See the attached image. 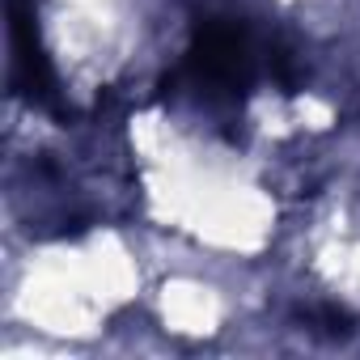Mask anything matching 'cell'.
<instances>
[{"instance_id": "cell-1", "label": "cell", "mask_w": 360, "mask_h": 360, "mask_svg": "<svg viewBox=\"0 0 360 360\" xmlns=\"http://www.w3.org/2000/svg\"><path fill=\"white\" fill-rule=\"evenodd\" d=\"M9 39H13V77L34 102H56V77L39 39V18L30 0H9Z\"/></svg>"}, {"instance_id": "cell-2", "label": "cell", "mask_w": 360, "mask_h": 360, "mask_svg": "<svg viewBox=\"0 0 360 360\" xmlns=\"http://www.w3.org/2000/svg\"><path fill=\"white\" fill-rule=\"evenodd\" d=\"M191 64L200 68V77L217 81V85H242L250 77V51L238 26H204Z\"/></svg>"}]
</instances>
